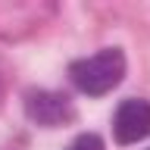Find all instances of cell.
Here are the masks:
<instances>
[{
    "label": "cell",
    "instance_id": "cell-1",
    "mask_svg": "<svg viewBox=\"0 0 150 150\" xmlns=\"http://www.w3.org/2000/svg\"><path fill=\"white\" fill-rule=\"evenodd\" d=\"M69 75H72V84L81 94L100 97V94L112 91L122 81V75H125V53H122L119 47H106L100 53L88 56V59L72 63Z\"/></svg>",
    "mask_w": 150,
    "mask_h": 150
},
{
    "label": "cell",
    "instance_id": "cell-2",
    "mask_svg": "<svg viewBox=\"0 0 150 150\" xmlns=\"http://www.w3.org/2000/svg\"><path fill=\"white\" fill-rule=\"evenodd\" d=\"M112 134L119 144H138L150 138V103L147 100H125L112 116Z\"/></svg>",
    "mask_w": 150,
    "mask_h": 150
},
{
    "label": "cell",
    "instance_id": "cell-3",
    "mask_svg": "<svg viewBox=\"0 0 150 150\" xmlns=\"http://www.w3.org/2000/svg\"><path fill=\"white\" fill-rule=\"evenodd\" d=\"M25 112L31 122L44 125V128H53V125H66L72 119V103L63 94H53V91H28Z\"/></svg>",
    "mask_w": 150,
    "mask_h": 150
},
{
    "label": "cell",
    "instance_id": "cell-4",
    "mask_svg": "<svg viewBox=\"0 0 150 150\" xmlns=\"http://www.w3.org/2000/svg\"><path fill=\"white\" fill-rule=\"evenodd\" d=\"M69 150H103V141L97 134H81V138H75L69 144Z\"/></svg>",
    "mask_w": 150,
    "mask_h": 150
}]
</instances>
